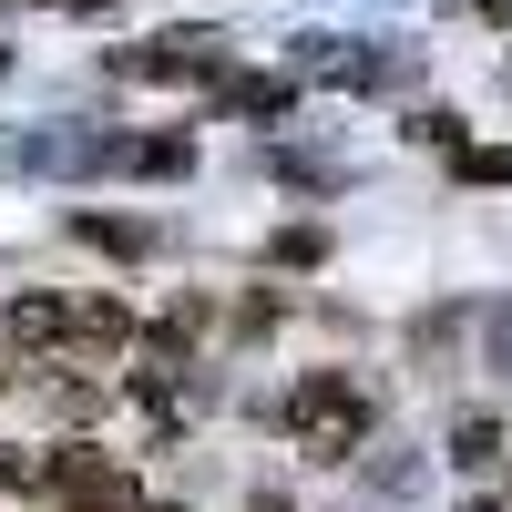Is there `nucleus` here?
Masks as SVG:
<instances>
[{
	"label": "nucleus",
	"instance_id": "obj_1",
	"mask_svg": "<svg viewBox=\"0 0 512 512\" xmlns=\"http://www.w3.org/2000/svg\"><path fill=\"white\" fill-rule=\"evenodd\" d=\"M369 420L379 410H369V390H359L349 369H308L287 390V431H297V451H318V461H349L369 441Z\"/></svg>",
	"mask_w": 512,
	"mask_h": 512
},
{
	"label": "nucleus",
	"instance_id": "obj_2",
	"mask_svg": "<svg viewBox=\"0 0 512 512\" xmlns=\"http://www.w3.org/2000/svg\"><path fill=\"white\" fill-rule=\"evenodd\" d=\"M52 492H62L72 512H144V502H134V472L103 461V451H52Z\"/></svg>",
	"mask_w": 512,
	"mask_h": 512
},
{
	"label": "nucleus",
	"instance_id": "obj_3",
	"mask_svg": "<svg viewBox=\"0 0 512 512\" xmlns=\"http://www.w3.org/2000/svg\"><path fill=\"white\" fill-rule=\"evenodd\" d=\"M451 461H461V472H492V461H502V420L492 410H461L451 420Z\"/></svg>",
	"mask_w": 512,
	"mask_h": 512
},
{
	"label": "nucleus",
	"instance_id": "obj_4",
	"mask_svg": "<svg viewBox=\"0 0 512 512\" xmlns=\"http://www.w3.org/2000/svg\"><path fill=\"white\" fill-rule=\"evenodd\" d=\"M297 103V82L287 72H256V82H226V113H246V123H267V113H287Z\"/></svg>",
	"mask_w": 512,
	"mask_h": 512
},
{
	"label": "nucleus",
	"instance_id": "obj_5",
	"mask_svg": "<svg viewBox=\"0 0 512 512\" xmlns=\"http://www.w3.org/2000/svg\"><path fill=\"white\" fill-rule=\"evenodd\" d=\"M72 236L103 246V256H144L154 246V226H134V216H72Z\"/></svg>",
	"mask_w": 512,
	"mask_h": 512
},
{
	"label": "nucleus",
	"instance_id": "obj_6",
	"mask_svg": "<svg viewBox=\"0 0 512 512\" xmlns=\"http://www.w3.org/2000/svg\"><path fill=\"white\" fill-rule=\"evenodd\" d=\"M62 328H72V308H62V297H11V338H41V349H52Z\"/></svg>",
	"mask_w": 512,
	"mask_h": 512
},
{
	"label": "nucleus",
	"instance_id": "obj_7",
	"mask_svg": "<svg viewBox=\"0 0 512 512\" xmlns=\"http://www.w3.org/2000/svg\"><path fill=\"white\" fill-rule=\"evenodd\" d=\"M72 338H93V349H113V338H134V318H123L113 297H82V308H72Z\"/></svg>",
	"mask_w": 512,
	"mask_h": 512
},
{
	"label": "nucleus",
	"instance_id": "obj_8",
	"mask_svg": "<svg viewBox=\"0 0 512 512\" xmlns=\"http://www.w3.org/2000/svg\"><path fill=\"white\" fill-rule=\"evenodd\" d=\"M195 164V144L185 134H154V144H134V175H185Z\"/></svg>",
	"mask_w": 512,
	"mask_h": 512
},
{
	"label": "nucleus",
	"instance_id": "obj_9",
	"mask_svg": "<svg viewBox=\"0 0 512 512\" xmlns=\"http://www.w3.org/2000/svg\"><path fill=\"white\" fill-rule=\"evenodd\" d=\"M318 256H328L318 226H287V236H277V267H318Z\"/></svg>",
	"mask_w": 512,
	"mask_h": 512
},
{
	"label": "nucleus",
	"instance_id": "obj_10",
	"mask_svg": "<svg viewBox=\"0 0 512 512\" xmlns=\"http://www.w3.org/2000/svg\"><path fill=\"white\" fill-rule=\"evenodd\" d=\"M369 482H379V492H420V451H390V461H369Z\"/></svg>",
	"mask_w": 512,
	"mask_h": 512
},
{
	"label": "nucleus",
	"instance_id": "obj_11",
	"mask_svg": "<svg viewBox=\"0 0 512 512\" xmlns=\"http://www.w3.org/2000/svg\"><path fill=\"white\" fill-rule=\"evenodd\" d=\"M461 175H472V185H512V144H482V154H461Z\"/></svg>",
	"mask_w": 512,
	"mask_h": 512
},
{
	"label": "nucleus",
	"instance_id": "obj_12",
	"mask_svg": "<svg viewBox=\"0 0 512 512\" xmlns=\"http://www.w3.org/2000/svg\"><path fill=\"white\" fill-rule=\"evenodd\" d=\"M482 359L512 379V308H492V318H482Z\"/></svg>",
	"mask_w": 512,
	"mask_h": 512
},
{
	"label": "nucleus",
	"instance_id": "obj_13",
	"mask_svg": "<svg viewBox=\"0 0 512 512\" xmlns=\"http://www.w3.org/2000/svg\"><path fill=\"white\" fill-rule=\"evenodd\" d=\"M246 512H297V502H287V492H256V502H246Z\"/></svg>",
	"mask_w": 512,
	"mask_h": 512
},
{
	"label": "nucleus",
	"instance_id": "obj_14",
	"mask_svg": "<svg viewBox=\"0 0 512 512\" xmlns=\"http://www.w3.org/2000/svg\"><path fill=\"white\" fill-rule=\"evenodd\" d=\"M461 512H502V502H461Z\"/></svg>",
	"mask_w": 512,
	"mask_h": 512
},
{
	"label": "nucleus",
	"instance_id": "obj_15",
	"mask_svg": "<svg viewBox=\"0 0 512 512\" xmlns=\"http://www.w3.org/2000/svg\"><path fill=\"white\" fill-rule=\"evenodd\" d=\"M0 390H11V359H0Z\"/></svg>",
	"mask_w": 512,
	"mask_h": 512
},
{
	"label": "nucleus",
	"instance_id": "obj_16",
	"mask_svg": "<svg viewBox=\"0 0 512 512\" xmlns=\"http://www.w3.org/2000/svg\"><path fill=\"white\" fill-rule=\"evenodd\" d=\"M164 512H175V502H164Z\"/></svg>",
	"mask_w": 512,
	"mask_h": 512
}]
</instances>
